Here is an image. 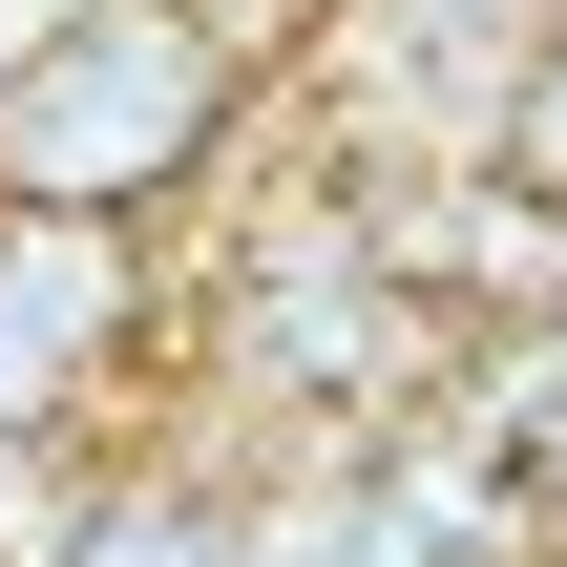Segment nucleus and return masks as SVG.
Instances as JSON below:
<instances>
[{
    "label": "nucleus",
    "mask_w": 567,
    "mask_h": 567,
    "mask_svg": "<svg viewBox=\"0 0 567 567\" xmlns=\"http://www.w3.org/2000/svg\"><path fill=\"white\" fill-rule=\"evenodd\" d=\"M295 84L231 0H63L0 42V210H105L168 231L189 189H231V147H274Z\"/></svg>",
    "instance_id": "nucleus-1"
},
{
    "label": "nucleus",
    "mask_w": 567,
    "mask_h": 567,
    "mask_svg": "<svg viewBox=\"0 0 567 567\" xmlns=\"http://www.w3.org/2000/svg\"><path fill=\"white\" fill-rule=\"evenodd\" d=\"M168 379H189V274H168V231L0 210V442H147Z\"/></svg>",
    "instance_id": "nucleus-2"
},
{
    "label": "nucleus",
    "mask_w": 567,
    "mask_h": 567,
    "mask_svg": "<svg viewBox=\"0 0 567 567\" xmlns=\"http://www.w3.org/2000/svg\"><path fill=\"white\" fill-rule=\"evenodd\" d=\"M526 484H547V567H567V442H547V463H526Z\"/></svg>",
    "instance_id": "nucleus-3"
},
{
    "label": "nucleus",
    "mask_w": 567,
    "mask_h": 567,
    "mask_svg": "<svg viewBox=\"0 0 567 567\" xmlns=\"http://www.w3.org/2000/svg\"><path fill=\"white\" fill-rule=\"evenodd\" d=\"M547 21H567V0H547Z\"/></svg>",
    "instance_id": "nucleus-4"
}]
</instances>
